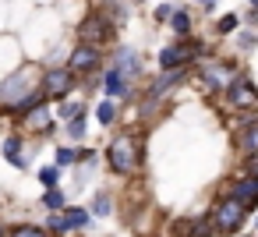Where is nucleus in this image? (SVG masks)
I'll return each mask as SVG.
<instances>
[{
  "mask_svg": "<svg viewBox=\"0 0 258 237\" xmlns=\"http://www.w3.org/2000/svg\"><path fill=\"white\" fill-rule=\"evenodd\" d=\"M106 166H110V173H117V177L138 173V166H142V138H138L135 131L113 135L110 145H106Z\"/></svg>",
  "mask_w": 258,
  "mask_h": 237,
  "instance_id": "nucleus-1",
  "label": "nucleus"
},
{
  "mask_svg": "<svg viewBox=\"0 0 258 237\" xmlns=\"http://www.w3.org/2000/svg\"><path fill=\"white\" fill-rule=\"evenodd\" d=\"M198 57H205V43H198V39H177L173 46L159 50V68L163 71H184Z\"/></svg>",
  "mask_w": 258,
  "mask_h": 237,
  "instance_id": "nucleus-2",
  "label": "nucleus"
},
{
  "mask_svg": "<svg viewBox=\"0 0 258 237\" xmlns=\"http://www.w3.org/2000/svg\"><path fill=\"white\" fill-rule=\"evenodd\" d=\"M113 32H117V25H113L110 15H103V11H89V15L78 22V39H82V46H92V50L106 46V43L113 39Z\"/></svg>",
  "mask_w": 258,
  "mask_h": 237,
  "instance_id": "nucleus-3",
  "label": "nucleus"
},
{
  "mask_svg": "<svg viewBox=\"0 0 258 237\" xmlns=\"http://www.w3.org/2000/svg\"><path fill=\"white\" fill-rule=\"evenodd\" d=\"M209 219H212V226H216V233H223V237H230V233H237L240 226H244V219H247V209L240 205V202H233L230 195H223L216 205H212V212H209Z\"/></svg>",
  "mask_w": 258,
  "mask_h": 237,
  "instance_id": "nucleus-4",
  "label": "nucleus"
},
{
  "mask_svg": "<svg viewBox=\"0 0 258 237\" xmlns=\"http://www.w3.org/2000/svg\"><path fill=\"white\" fill-rule=\"evenodd\" d=\"M75 85H78V75H75L71 68H53V71L43 75V92H46V99H68V96L75 92Z\"/></svg>",
  "mask_w": 258,
  "mask_h": 237,
  "instance_id": "nucleus-5",
  "label": "nucleus"
},
{
  "mask_svg": "<svg viewBox=\"0 0 258 237\" xmlns=\"http://www.w3.org/2000/svg\"><path fill=\"white\" fill-rule=\"evenodd\" d=\"M226 103H230L233 110H254V106H258V89H254V82H251L244 71H237L233 85L226 89Z\"/></svg>",
  "mask_w": 258,
  "mask_h": 237,
  "instance_id": "nucleus-6",
  "label": "nucleus"
},
{
  "mask_svg": "<svg viewBox=\"0 0 258 237\" xmlns=\"http://www.w3.org/2000/svg\"><path fill=\"white\" fill-rule=\"evenodd\" d=\"M202 82H205V89H230L233 85V78H237V71L230 68V64H223V61H205L198 71H195Z\"/></svg>",
  "mask_w": 258,
  "mask_h": 237,
  "instance_id": "nucleus-7",
  "label": "nucleus"
},
{
  "mask_svg": "<svg viewBox=\"0 0 258 237\" xmlns=\"http://www.w3.org/2000/svg\"><path fill=\"white\" fill-rule=\"evenodd\" d=\"M103 64V50H92V46H75L71 57H68V68L75 75H89V71H99Z\"/></svg>",
  "mask_w": 258,
  "mask_h": 237,
  "instance_id": "nucleus-8",
  "label": "nucleus"
},
{
  "mask_svg": "<svg viewBox=\"0 0 258 237\" xmlns=\"http://www.w3.org/2000/svg\"><path fill=\"white\" fill-rule=\"evenodd\" d=\"M110 68H113V71H120V75H124V82H131V78H138V75H142V57H138L131 46H117V50H113Z\"/></svg>",
  "mask_w": 258,
  "mask_h": 237,
  "instance_id": "nucleus-9",
  "label": "nucleus"
},
{
  "mask_svg": "<svg viewBox=\"0 0 258 237\" xmlns=\"http://www.w3.org/2000/svg\"><path fill=\"white\" fill-rule=\"evenodd\" d=\"M230 198L240 202L247 212H254L258 209V177H237L230 184Z\"/></svg>",
  "mask_w": 258,
  "mask_h": 237,
  "instance_id": "nucleus-10",
  "label": "nucleus"
},
{
  "mask_svg": "<svg viewBox=\"0 0 258 237\" xmlns=\"http://www.w3.org/2000/svg\"><path fill=\"white\" fill-rule=\"evenodd\" d=\"M22 124H25L29 131H39V135H53V131H57V124H53V117H50V103L36 106L32 113H25Z\"/></svg>",
  "mask_w": 258,
  "mask_h": 237,
  "instance_id": "nucleus-11",
  "label": "nucleus"
},
{
  "mask_svg": "<svg viewBox=\"0 0 258 237\" xmlns=\"http://www.w3.org/2000/svg\"><path fill=\"white\" fill-rule=\"evenodd\" d=\"M237 145H240V152H244V156H251V159L258 156V117H254L251 124H244V128H240Z\"/></svg>",
  "mask_w": 258,
  "mask_h": 237,
  "instance_id": "nucleus-12",
  "label": "nucleus"
},
{
  "mask_svg": "<svg viewBox=\"0 0 258 237\" xmlns=\"http://www.w3.org/2000/svg\"><path fill=\"white\" fill-rule=\"evenodd\" d=\"M103 89H106V99H120V96H127V82H124V75L113 71V68H110V75L103 78Z\"/></svg>",
  "mask_w": 258,
  "mask_h": 237,
  "instance_id": "nucleus-13",
  "label": "nucleus"
},
{
  "mask_svg": "<svg viewBox=\"0 0 258 237\" xmlns=\"http://www.w3.org/2000/svg\"><path fill=\"white\" fill-rule=\"evenodd\" d=\"M170 29H173V36L177 39H191V29H195V18L184 11V8H177V15H173V22H170Z\"/></svg>",
  "mask_w": 258,
  "mask_h": 237,
  "instance_id": "nucleus-14",
  "label": "nucleus"
},
{
  "mask_svg": "<svg viewBox=\"0 0 258 237\" xmlns=\"http://www.w3.org/2000/svg\"><path fill=\"white\" fill-rule=\"evenodd\" d=\"M4 156H8V163H11L15 170H25V156H22V135H11V138L4 142Z\"/></svg>",
  "mask_w": 258,
  "mask_h": 237,
  "instance_id": "nucleus-15",
  "label": "nucleus"
},
{
  "mask_svg": "<svg viewBox=\"0 0 258 237\" xmlns=\"http://www.w3.org/2000/svg\"><path fill=\"white\" fill-rule=\"evenodd\" d=\"M64 219H68V230H85L92 223V212L78 205V209H64Z\"/></svg>",
  "mask_w": 258,
  "mask_h": 237,
  "instance_id": "nucleus-16",
  "label": "nucleus"
},
{
  "mask_svg": "<svg viewBox=\"0 0 258 237\" xmlns=\"http://www.w3.org/2000/svg\"><path fill=\"white\" fill-rule=\"evenodd\" d=\"M117 113H120V106H117L113 99H103V103L96 106V121H99L103 128H110V124L117 121Z\"/></svg>",
  "mask_w": 258,
  "mask_h": 237,
  "instance_id": "nucleus-17",
  "label": "nucleus"
},
{
  "mask_svg": "<svg viewBox=\"0 0 258 237\" xmlns=\"http://www.w3.org/2000/svg\"><path fill=\"white\" fill-rule=\"evenodd\" d=\"M43 205H46L50 212H64V209H68V205H64V191H60V188L43 191Z\"/></svg>",
  "mask_w": 258,
  "mask_h": 237,
  "instance_id": "nucleus-18",
  "label": "nucleus"
},
{
  "mask_svg": "<svg viewBox=\"0 0 258 237\" xmlns=\"http://www.w3.org/2000/svg\"><path fill=\"white\" fill-rule=\"evenodd\" d=\"M92 216H110L113 212V198H110V191H99L96 198H92V209H89Z\"/></svg>",
  "mask_w": 258,
  "mask_h": 237,
  "instance_id": "nucleus-19",
  "label": "nucleus"
},
{
  "mask_svg": "<svg viewBox=\"0 0 258 237\" xmlns=\"http://www.w3.org/2000/svg\"><path fill=\"white\" fill-rule=\"evenodd\" d=\"M8 237H50L46 226H32V223H22V226H11Z\"/></svg>",
  "mask_w": 258,
  "mask_h": 237,
  "instance_id": "nucleus-20",
  "label": "nucleus"
},
{
  "mask_svg": "<svg viewBox=\"0 0 258 237\" xmlns=\"http://www.w3.org/2000/svg\"><path fill=\"white\" fill-rule=\"evenodd\" d=\"M240 22H244L240 15H223V18L216 22V32H219V36H230V32H237V25H240Z\"/></svg>",
  "mask_w": 258,
  "mask_h": 237,
  "instance_id": "nucleus-21",
  "label": "nucleus"
},
{
  "mask_svg": "<svg viewBox=\"0 0 258 237\" xmlns=\"http://www.w3.org/2000/svg\"><path fill=\"white\" fill-rule=\"evenodd\" d=\"M85 131H89V121H85V110H82V113L68 124V135H71V138H85Z\"/></svg>",
  "mask_w": 258,
  "mask_h": 237,
  "instance_id": "nucleus-22",
  "label": "nucleus"
},
{
  "mask_svg": "<svg viewBox=\"0 0 258 237\" xmlns=\"http://www.w3.org/2000/svg\"><path fill=\"white\" fill-rule=\"evenodd\" d=\"M39 181L46 184V191L57 188V181H60V166H57V163H53V166H43V170H39Z\"/></svg>",
  "mask_w": 258,
  "mask_h": 237,
  "instance_id": "nucleus-23",
  "label": "nucleus"
},
{
  "mask_svg": "<svg viewBox=\"0 0 258 237\" xmlns=\"http://www.w3.org/2000/svg\"><path fill=\"white\" fill-rule=\"evenodd\" d=\"M46 230H50V233H68V219H64V212H50Z\"/></svg>",
  "mask_w": 258,
  "mask_h": 237,
  "instance_id": "nucleus-24",
  "label": "nucleus"
},
{
  "mask_svg": "<svg viewBox=\"0 0 258 237\" xmlns=\"http://www.w3.org/2000/svg\"><path fill=\"white\" fill-rule=\"evenodd\" d=\"M78 163V149H57V166H75Z\"/></svg>",
  "mask_w": 258,
  "mask_h": 237,
  "instance_id": "nucleus-25",
  "label": "nucleus"
},
{
  "mask_svg": "<svg viewBox=\"0 0 258 237\" xmlns=\"http://www.w3.org/2000/svg\"><path fill=\"white\" fill-rule=\"evenodd\" d=\"M82 110H85V106H78V103H64V106H60L57 113H60V121H68V124H71V121H75V117H78Z\"/></svg>",
  "mask_w": 258,
  "mask_h": 237,
  "instance_id": "nucleus-26",
  "label": "nucleus"
},
{
  "mask_svg": "<svg viewBox=\"0 0 258 237\" xmlns=\"http://www.w3.org/2000/svg\"><path fill=\"white\" fill-rule=\"evenodd\" d=\"M173 15H177L173 4H159V8H156V22H173Z\"/></svg>",
  "mask_w": 258,
  "mask_h": 237,
  "instance_id": "nucleus-27",
  "label": "nucleus"
},
{
  "mask_svg": "<svg viewBox=\"0 0 258 237\" xmlns=\"http://www.w3.org/2000/svg\"><path fill=\"white\" fill-rule=\"evenodd\" d=\"M254 43H258V36H254V32H240V36H237V46H240V50H251Z\"/></svg>",
  "mask_w": 258,
  "mask_h": 237,
  "instance_id": "nucleus-28",
  "label": "nucleus"
},
{
  "mask_svg": "<svg viewBox=\"0 0 258 237\" xmlns=\"http://www.w3.org/2000/svg\"><path fill=\"white\" fill-rule=\"evenodd\" d=\"M0 237H4V226H0Z\"/></svg>",
  "mask_w": 258,
  "mask_h": 237,
  "instance_id": "nucleus-29",
  "label": "nucleus"
}]
</instances>
